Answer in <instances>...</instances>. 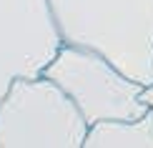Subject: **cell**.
Wrapping results in <instances>:
<instances>
[{"instance_id": "5b68a950", "label": "cell", "mask_w": 153, "mask_h": 148, "mask_svg": "<svg viewBox=\"0 0 153 148\" xmlns=\"http://www.w3.org/2000/svg\"><path fill=\"white\" fill-rule=\"evenodd\" d=\"M83 148H153V111L141 118H111L93 123Z\"/></svg>"}, {"instance_id": "277c9868", "label": "cell", "mask_w": 153, "mask_h": 148, "mask_svg": "<svg viewBox=\"0 0 153 148\" xmlns=\"http://www.w3.org/2000/svg\"><path fill=\"white\" fill-rule=\"evenodd\" d=\"M60 45L50 0H0V100L15 78L45 73Z\"/></svg>"}, {"instance_id": "7a4b0ae2", "label": "cell", "mask_w": 153, "mask_h": 148, "mask_svg": "<svg viewBox=\"0 0 153 148\" xmlns=\"http://www.w3.org/2000/svg\"><path fill=\"white\" fill-rule=\"evenodd\" d=\"M88 120L55 80L15 78L0 100V148H83Z\"/></svg>"}, {"instance_id": "3957f363", "label": "cell", "mask_w": 153, "mask_h": 148, "mask_svg": "<svg viewBox=\"0 0 153 148\" xmlns=\"http://www.w3.org/2000/svg\"><path fill=\"white\" fill-rule=\"evenodd\" d=\"M43 75L55 80L75 100L88 126L111 118H141L148 113V106L141 100L143 83L133 80L91 48L63 43Z\"/></svg>"}, {"instance_id": "6da1fadb", "label": "cell", "mask_w": 153, "mask_h": 148, "mask_svg": "<svg viewBox=\"0 0 153 148\" xmlns=\"http://www.w3.org/2000/svg\"><path fill=\"white\" fill-rule=\"evenodd\" d=\"M63 43L105 55L133 80L153 83V0H50Z\"/></svg>"}, {"instance_id": "8992f818", "label": "cell", "mask_w": 153, "mask_h": 148, "mask_svg": "<svg viewBox=\"0 0 153 148\" xmlns=\"http://www.w3.org/2000/svg\"><path fill=\"white\" fill-rule=\"evenodd\" d=\"M141 100L148 106V111H153V83L143 86V91H141Z\"/></svg>"}]
</instances>
